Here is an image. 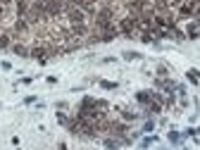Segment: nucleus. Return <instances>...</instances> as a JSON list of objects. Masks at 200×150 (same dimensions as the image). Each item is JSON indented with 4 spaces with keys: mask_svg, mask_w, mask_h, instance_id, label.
<instances>
[{
    "mask_svg": "<svg viewBox=\"0 0 200 150\" xmlns=\"http://www.w3.org/2000/svg\"><path fill=\"white\" fill-rule=\"evenodd\" d=\"M10 50H12V53H17V55H24V57H26V55H31V48H24L22 43H12V48H10Z\"/></svg>",
    "mask_w": 200,
    "mask_h": 150,
    "instance_id": "obj_1",
    "label": "nucleus"
},
{
    "mask_svg": "<svg viewBox=\"0 0 200 150\" xmlns=\"http://www.w3.org/2000/svg\"><path fill=\"white\" fill-rule=\"evenodd\" d=\"M145 110H148V112H153V115H157V112L162 110V103H157V100L153 98V100H150V103L145 105Z\"/></svg>",
    "mask_w": 200,
    "mask_h": 150,
    "instance_id": "obj_2",
    "label": "nucleus"
},
{
    "mask_svg": "<svg viewBox=\"0 0 200 150\" xmlns=\"http://www.w3.org/2000/svg\"><path fill=\"white\" fill-rule=\"evenodd\" d=\"M198 33H200L198 24H188V29H186V36L188 38H198Z\"/></svg>",
    "mask_w": 200,
    "mask_h": 150,
    "instance_id": "obj_3",
    "label": "nucleus"
},
{
    "mask_svg": "<svg viewBox=\"0 0 200 150\" xmlns=\"http://www.w3.org/2000/svg\"><path fill=\"white\" fill-rule=\"evenodd\" d=\"M124 57H126V60H138L141 55H138V53H124Z\"/></svg>",
    "mask_w": 200,
    "mask_h": 150,
    "instance_id": "obj_4",
    "label": "nucleus"
},
{
    "mask_svg": "<svg viewBox=\"0 0 200 150\" xmlns=\"http://www.w3.org/2000/svg\"><path fill=\"white\" fill-rule=\"evenodd\" d=\"M169 141H171V143H179L181 138H179V133H169Z\"/></svg>",
    "mask_w": 200,
    "mask_h": 150,
    "instance_id": "obj_5",
    "label": "nucleus"
}]
</instances>
